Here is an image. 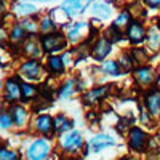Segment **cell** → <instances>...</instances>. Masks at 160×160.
Returning <instances> with one entry per match:
<instances>
[{
	"label": "cell",
	"instance_id": "cell-1",
	"mask_svg": "<svg viewBox=\"0 0 160 160\" xmlns=\"http://www.w3.org/2000/svg\"><path fill=\"white\" fill-rule=\"evenodd\" d=\"M40 42H42L43 51L48 53V55H56V53H59V51H64L69 45V40H68V37H66V34L58 32V31L45 34Z\"/></svg>",
	"mask_w": 160,
	"mask_h": 160
},
{
	"label": "cell",
	"instance_id": "cell-2",
	"mask_svg": "<svg viewBox=\"0 0 160 160\" xmlns=\"http://www.w3.org/2000/svg\"><path fill=\"white\" fill-rule=\"evenodd\" d=\"M125 37L127 40L133 45V47H138L142 45L146 42V35H148V28L144 26V22L141 19H133L130 22V26L125 29Z\"/></svg>",
	"mask_w": 160,
	"mask_h": 160
},
{
	"label": "cell",
	"instance_id": "cell-3",
	"mask_svg": "<svg viewBox=\"0 0 160 160\" xmlns=\"http://www.w3.org/2000/svg\"><path fill=\"white\" fill-rule=\"evenodd\" d=\"M133 77H135V82L139 87H151L155 83V80L158 77L157 71L152 68V66L148 64H141L133 71Z\"/></svg>",
	"mask_w": 160,
	"mask_h": 160
},
{
	"label": "cell",
	"instance_id": "cell-4",
	"mask_svg": "<svg viewBox=\"0 0 160 160\" xmlns=\"http://www.w3.org/2000/svg\"><path fill=\"white\" fill-rule=\"evenodd\" d=\"M112 45L114 43L109 42L104 35L98 37L95 42L91 43V47H90V56L95 61H98V62H102L106 58L109 56V53L112 51Z\"/></svg>",
	"mask_w": 160,
	"mask_h": 160
},
{
	"label": "cell",
	"instance_id": "cell-5",
	"mask_svg": "<svg viewBox=\"0 0 160 160\" xmlns=\"http://www.w3.org/2000/svg\"><path fill=\"white\" fill-rule=\"evenodd\" d=\"M91 32V24H88L87 21H77L74 22L71 28L68 29V32H66V37H68L69 43H80L82 40H85L87 34Z\"/></svg>",
	"mask_w": 160,
	"mask_h": 160
},
{
	"label": "cell",
	"instance_id": "cell-6",
	"mask_svg": "<svg viewBox=\"0 0 160 160\" xmlns=\"http://www.w3.org/2000/svg\"><path fill=\"white\" fill-rule=\"evenodd\" d=\"M90 3L91 0H62L59 10L68 18H77L90 7Z\"/></svg>",
	"mask_w": 160,
	"mask_h": 160
},
{
	"label": "cell",
	"instance_id": "cell-7",
	"mask_svg": "<svg viewBox=\"0 0 160 160\" xmlns=\"http://www.w3.org/2000/svg\"><path fill=\"white\" fill-rule=\"evenodd\" d=\"M148 142H149V138H148L144 130H141L138 127H133L128 131V146L135 152H144Z\"/></svg>",
	"mask_w": 160,
	"mask_h": 160
},
{
	"label": "cell",
	"instance_id": "cell-8",
	"mask_svg": "<svg viewBox=\"0 0 160 160\" xmlns=\"http://www.w3.org/2000/svg\"><path fill=\"white\" fill-rule=\"evenodd\" d=\"M144 106L148 114L152 117L160 115V88H152L144 98Z\"/></svg>",
	"mask_w": 160,
	"mask_h": 160
},
{
	"label": "cell",
	"instance_id": "cell-9",
	"mask_svg": "<svg viewBox=\"0 0 160 160\" xmlns=\"http://www.w3.org/2000/svg\"><path fill=\"white\" fill-rule=\"evenodd\" d=\"M48 152H50V144L45 139H37L28 149V157L29 160H43L47 158Z\"/></svg>",
	"mask_w": 160,
	"mask_h": 160
},
{
	"label": "cell",
	"instance_id": "cell-10",
	"mask_svg": "<svg viewBox=\"0 0 160 160\" xmlns=\"http://www.w3.org/2000/svg\"><path fill=\"white\" fill-rule=\"evenodd\" d=\"M19 74L22 77H26L28 80H38L42 77V64L35 59L26 61L21 68H19Z\"/></svg>",
	"mask_w": 160,
	"mask_h": 160
},
{
	"label": "cell",
	"instance_id": "cell-11",
	"mask_svg": "<svg viewBox=\"0 0 160 160\" xmlns=\"http://www.w3.org/2000/svg\"><path fill=\"white\" fill-rule=\"evenodd\" d=\"M83 144V138L78 131L72 130V131H68L66 135L61 138V148L64 151H77L80 146Z\"/></svg>",
	"mask_w": 160,
	"mask_h": 160
},
{
	"label": "cell",
	"instance_id": "cell-12",
	"mask_svg": "<svg viewBox=\"0 0 160 160\" xmlns=\"http://www.w3.org/2000/svg\"><path fill=\"white\" fill-rule=\"evenodd\" d=\"M5 99L10 102H16L21 99V83L16 77H11L5 82Z\"/></svg>",
	"mask_w": 160,
	"mask_h": 160
},
{
	"label": "cell",
	"instance_id": "cell-13",
	"mask_svg": "<svg viewBox=\"0 0 160 160\" xmlns=\"http://www.w3.org/2000/svg\"><path fill=\"white\" fill-rule=\"evenodd\" d=\"M146 47L148 51H158L160 50V24H154L148 28V35H146Z\"/></svg>",
	"mask_w": 160,
	"mask_h": 160
},
{
	"label": "cell",
	"instance_id": "cell-14",
	"mask_svg": "<svg viewBox=\"0 0 160 160\" xmlns=\"http://www.w3.org/2000/svg\"><path fill=\"white\" fill-rule=\"evenodd\" d=\"M90 11H91V15L98 18V19H109L112 16V13H114V8L109 2H95L91 7H90Z\"/></svg>",
	"mask_w": 160,
	"mask_h": 160
},
{
	"label": "cell",
	"instance_id": "cell-15",
	"mask_svg": "<svg viewBox=\"0 0 160 160\" xmlns=\"http://www.w3.org/2000/svg\"><path fill=\"white\" fill-rule=\"evenodd\" d=\"M114 144H115V138H112L111 135H96L95 138L90 139L88 148L93 152H98V151H102L106 148H111Z\"/></svg>",
	"mask_w": 160,
	"mask_h": 160
},
{
	"label": "cell",
	"instance_id": "cell-16",
	"mask_svg": "<svg viewBox=\"0 0 160 160\" xmlns=\"http://www.w3.org/2000/svg\"><path fill=\"white\" fill-rule=\"evenodd\" d=\"M111 87H112V85H104V87L91 88L90 91H87V93H85V96H83L85 102H88V104H95V102L102 101L106 96H108V93H109Z\"/></svg>",
	"mask_w": 160,
	"mask_h": 160
},
{
	"label": "cell",
	"instance_id": "cell-17",
	"mask_svg": "<svg viewBox=\"0 0 160 160\" xmlns=\"http://www.w3.org/2000/svg\"><path fill=\"white\" fill-rule=\"evenodd\" d=\"M47 66H48V71L53 75H61L66 71V64H64L62 58L58 55H50L47 59Z\"/></svg>",
	"mask_w": 160,
	"mask_h": 160
},
{
	"label": "cell",
	"instance_id": "cell-18",
	"mask_svg": "<svg viewBox=\"0 0 160 160\" xmlns=\"http://www.w3.org/2000/svg\"><path fill=\"white\" fill-rule=\"evenodd\" d=\"M35 128L40 131V133H43V135H50V133L55 130V125H53V118L47 114L43 115H38L35 118Z\"/></svg>",
	"mask_w": 160,
	"mask_h": 160
},
{
	"label": "cell",
	"instance_id": "cell-19",
	"mask_svg": "<svg viewBox=\"0 0 160 160\" xmlns=\"http://www.w3.org/2000/svg\"><path fill=\"white\" fill-rule=\"evenodd\" d=\"M101 71L106 74V75H111V77H118L122 75V69L118 66V61L117 59H104L101 62Z\"/></svg>",
	"mask_w": 160,
	"mask_h": 160
},
{
	"label": "cell",
	"instance_id": "cell-20",
	"mask_svg": "<svg viewBox=\"0 0 160 160\" xmlns=\"http://www.w3.org/2000/svg\"><path fill=\"white\" fill-rule=\"evenodd\" d=\"M133 19H135V18H133V15H131L130 10H122V11L117 15V18L114 19L112 26H115L117 29H120V31L125 32V29L130 26V22H131Z\"/></svg>",
	"mask_w": 160,
	"mask_h": 160
},
{
	"label": "cell",
	"instance_id": "cell-21",
	"mask_svg": "<svg viewBox=\"0 0 160 160\" xmlns=\"http://www.w3.org/2000/svg\"><path fill=\"white\" fill-rule=\"evenodd\" d=\"M75 87H77V80H75V78L66 80V82L61 85L59 91H58V98H59V99H68V98H71L74 93L77 91Z\"/></svg>",
	"mask_w": 160,
	"mask_h": 160
},
{
	"label": "cell",
	"instance_id": "cell-22",
	"mask_svg": "<svg viewBox=\"0 0 160 160\" xmlns=\"http://www.w3.org/2000/svg\"><path fill=\"white\" fill-rule=\"evenodd\" d=\"M42 42H37L35 38H29V40H26V43H24V53L26 55H29L31 58H38L40 55H42Z\"/></svg>",
	"mask_w": 160,
	"mask_h": 160
},
{
	"label": "cell",
	"instance_id": "cell-23",
	"mask_svg": "<svg viewBox=\"0 0 160 160\" xmlns=\"http://www.w3.org/2000/svg\"><path fill=\"white\" fill-rule=\"evenodd\" d=\"M10 115L13 117V122L16 125H24V122L28 120V111H26L22 106L15 104L10 108Z\"/></svg>",
	"mask_w": 160,
	"mask_h": 160
},
{
	"label": "cell",
	"instance_id": "cell-24",
	"mask_svg": "<svg viewBox=\"0 0 160 160\" xmlns=\"http://www.w3.org/2000/svg\"><path fill=\"white\" fill-rule=\"evenodd\" d=\"M117 61H118V66H120V69H122V72L135 71V61H133L131 53H122Z\"/></svg>",
	"mask_w": 160,
	"mask_h": 160
},
{
	"label": "cell",
	"instance_id": "cell-25",
	"mask_svg": "<svg viewBox=\"0 0 160 160\" xmlns=\"http://www.w3.org/2000/svg\"><path fill=\"white\" fill-rule=\"evenodd\" d=\"M106 38H108L109 40V42H112V43H117V42H120V40H122L123 38V31H120V29H117L115 28V26H109V28L108 29H106L104 31V34H102Z\"/></svg>",
	"mask_w": 160,
	"mask_h": 160
},
{
	"label": "cell",
	"instance_id": "cell-26",
	"mask_svg": "<svg viewBox=\"0 0 160 160\" xmlns=\"http://www.w3.org/2000/svg\"><path fill=\"white\" fill-rule=\"evenodd\" d=\"M131 56H133V61H135L136 64H146V61L149 59V51H148V48H138V47H135V48H131Z\"/></svg>",
	"mask_w": 160,
	"mask_h": 160
},
{
	"label": "cell",
	"instance_id": "cell-27",
	"mask_svg": "<svg viewBox=\"0 0 160 160\" xmlns=\"http://www.w3.org/2000/svg\"><path fill=\"white\" fill-rule=\"evenodd\" d=\"M53 125H55V130L59 131H69L72 128V120H69L66 115L59 114L56 118H53Z\"/></svg>",
	"mask_w": 160,
	"mask_h": 160
},
{
	"label": "cell",
	"instance_id": "cell-28",
	"mask_svg": "<svg viewBox=\"0 0 160 160\" xmlns=\"http://www.w3.org/2000/svg\"><path fill=\"white\" fill-rule=\"evenodd\" d=\"M37 95H38V90L34 85H31V83H21V98L24 101H31Z\"/></svg>",
	"mask_w": 160,
	"mask_h": 160
},
{
	"label": "cell",
	"instance_id": "cell-29",
	"mask_svg": "<svg viewBox=\"0 0 160 160\" xmlns=\"http://www.w3.org/2000/svg\"><path fill=\"white\" fill-rule=\"evenodd\" d=\"M38 28H40V31H42L43 34H50L53 31H56V24H55V21H53L51 16H45V18H42V21L38 22Z\"/></svg>",
	"mask_w": 160,
	"mask_h": 160
},
{
	"label": "cell",
	"instance_id": "cell-30",
	"mask_svg": "<svg viewBox=\"0 0 160 160\" xmlns=\"http://www.w3.org/2000/svg\"><path fill=\"white\" fill-rule=\"evenodd\" d=\"M26 34H28V32L22 29V26L18 24V26H15V28H13V31H11V34H10V38H11V42H19V40L24 38Z\"/></svg>",
	"mask_w": 160,
	"mask_h": 160
},
{
	"label": "cell",
	"instance_id": "cell-31",
	"mask_svg": "<svg viewBox=\"0 0 160 160\" xmlns=\"http://www.w3.org/2000/svg\"><path fill=\"white\" fill-rule=\"evenodd\" d=\"M21 26H22V29H24L26 32H29V34H35L37 31H40L38 24H35L31 18H26V19L21 22Z\"/></svg>",
	"mask_w": 160,
	"mask_h": 160
},
{
	"label": "cell",
	"instance_id": "cell-32",
	"mask_svg": "<svg viewBox=\"0 0 160 160\" xmlns=\"http://www.w3.org/2000/svg\"><path fill=\"white\" fill-rule=\"evenodd\" d=\"M35 5H31V3H18L16 5V11L19 13V15H32V13H35Z\"/></svg>",
	"mask_w": 160,
	"mask_h": 160
},
{
	"label": "cell",
	"instance_id": "cell-33",
	"mask_svg": "<svg viewBox=\"0 0 160 160\" xmlns=\"http://www.w3.org/2000/svg\"><path fill=\"white\" fill-rule=\"evenodd\" d=\"M0 160H19V155L15 151H8L5 148H0Z\"/></svg>",
	"mask_w": 160,
	"mask_h": 160
},
{
	"label": "cell",
	"instance_id": "cell-34",
	"mask_svg": "<svg viewBox=\"0 0 160 160\" xmlns=\"http://www.w3.org/2000/svg\"><path fill=\"white\" fill-rule=\"evenodd\" d=\"M0 125H2V128H8L10 125H13V117L10 114H2L0 115Z\"/></svg>",
	"mask_w": 160,
	"mask_h": 160
},
{
	"label": "cell",
	"instance_id": "cell-35",
	"mask_svg": "<svg viewBox=\"0 0 160 160\" xmlns=\"http://www.w3.org/2000/svg\"><path fill=\"white\" fill-rule=\"evenodd\" d=\"M146 7H149L152 10H158L160 8V0H142Z\"/></svg>",
	"mask_w": 160,
	"mask_h": 160
},
{
	"label": "cell",
	"instance_id": "cell-36",
	"mask_svg": "<svg viewBox=\"0 0 160 160\" xmlns=\"http://www.w3.org/2000/svg\"><path fill=\"white\" fill-rule=\"evenodd\" d=\"M5 15V7H3V3L0 2V19H2V16Z\"/></svg>",
	"mask_w": 160,
	"mask_h": 160
},
{
	"label": "cell",
	"instance_id": "cell-37",
	"mask_svg": "<svg viewBox=\"0 0 160 160\" xmlns=\"http://www.w3.org/2000/svg\"><path fill=\"white\" fill-rule=\"evenodd\" d=\"M122 160H138V158H135V157H128V155H127V157H123Z\"/></svg>",
	"mask_w": 160,
	"mask_h": 160
},
{
	"label": "cell",
	"instance_id": "cell-38",
	"mask_svg": "<svg viewBox=\"0 0 160 160\" xmlns=\"http://www.w3.org/2000/svg\"><path fill=\"white\" fill-rule=\"evenodd\" d=\"M157 139H158V142H160V133H158V138H157Z\"/></svg>",
	"mask_w": 160,
	"mask_h": 160
},
{
	"label": "cell",
	"instance_id": "cell-39",
	"mask_svg": "<svg viewBox=\"0 0 160 160\" xmlns=\"http://www.w3.org/2000/svg\"><path fill=\"white\" fill-rule=\"evenodd\" d=\"M42 2H50V0H42Z\"/></svg>",
	"mask_w": 160,
	"mask_h": 160
}]
</instances>
